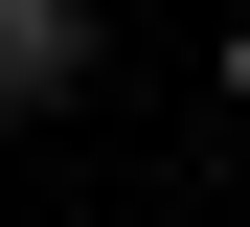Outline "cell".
Listing matches in <instances>:
<instances>
[{
	"instance_id": "6da1fadb",
	"label": "cell",
	"mask_w": 250,
	"mask_h": 227,
	"mask_svg": "<svg viewBox=\"0 0 250 227\" xmlns=\"http://www.w3.org/2000/svg\"><path fill=\"white\" fill-rule=\"evenodd\" d=\"M114 91V0H0V136H46Z\"/></svg>"
},
{
	"instance_id": "3957f363",
	"label": "cell",
	"mask_w": 250,
	"mask_h": 227,
	"mask_svg": "<svg viewBox=\"0 0 250 227\" xmlns=\"http://www.w3.org/2000/svg\"><path fill=\"white\" fill-rule=\"evenodd\" d=\"M91 227H137V205H91Z\"/></svg>"
},
{
	"instance_id": "7a4b0ae2",
	"label": "cell",
	"mask_w": 250,
	"mask_h": 227,
	"mask_svg": "<svg viewBox=\"0 0 250 227\" xmlns=\"http://www.w3.org/2000/svg\"><path fill=\"white\" fill-rule=\"evenodd\" d=\"M205 68H228V114H250V0H228V23H205Z\"/></svg>"
}]
</instances>
